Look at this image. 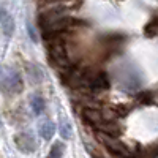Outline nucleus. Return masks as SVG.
Returning a JSON list of instances; mask_svg holds the SVG:
<instances>
[{
	"label": "nucleus",
	"instance_id": "nucleus-8",
	"mask_svg": "<svg viewBox=\"0 0 158 158\" xmlns=\"http://www.w3.org/2000/svg\"><path fill=\"white\" fill-rule=\"evenodd\" d=\"M60 135H62V138H65V139H70V138H71L73 130H71V125H70L68 120H62V123H60Z\"/></svg>",
	"mask_w": 158,
	"mask_h": 158
},
{
	"label": "nucleus",
	"instance_id": "nucleus-5",
	"mask_svg": "<svg viewBox=\"0 0 158 158\" xmlns=\"http://www.w3.org/2000/svg\"><path fill=\"white\" fill-rule=\"evenodd\" d=\"M30 106H32V111H33L35 115H41L44 112V109H46V101H44L43 97L35 95L30 100Z\"/></svg>",
	"mask_w": 158,
	"mask_h": 158
},
{
	"label": "nucleus",
	"instance_id": "nucleus-2",
	"mask_svg": "<svg viewBox=\"0 0 158 158\" xmlns=\"http://www.w3.org/2000/svg\"><path fill=\"white\" fill-rule=\"evenodd\" d=\"M22 87H24V84H22V79H21L19 73H13L0 82V90L3 94H19L22 90Z\"/></svg>",
	"mask_w": 158,
	"mask_h": 158
},
{
	"label": "nucleus",
	"instance_id": "nucleus-1",
	"mask_svg": "<svg viewBox=\"0 0 158 158\" xmlns=\"http://www.w3.org/2000/svg\"><path fill=\"white\" fill-rule=\"evenodd\" d=\"M97 138L114 156L131 158V150L128 149V146H125V144L122 141H118L115 136H111V135H106V133H101V131H97Z\"/></svg>",
	"mask_w": 158,
	"mask_h": 158
},
{
	"label": "nucleus",
	"instance_id": "nucleus-9",
	"mask_svg": "<svg viewBox=\"0 0 158 158\" xmlns=\"http://www.w3.org/2000/svg\"><path fill=\"white\" fill-rule=\"evenodd\" d=\"M27 32H29V35H30V38H32V41H33V43H36V35H35V29L32 27V25H29V27H27Z\"/></svg>",
	"mask_w": 158,
	"mask_h": 158
},
{
	"label": "nucleus",
	"instance_id": "nucleus-10",
	"mask_svg": "<svg viewBox=\"0 0 158 158\" xmlns=\"http://www.w3.org/2000/svg\"><path fill=\"white\" fill-rule=\"evenodd\" d=\"M5 16H6V11H5L2 6H0V22H2V19H3Z\"/></svg>",
	"mask_w": 158,
	"mask_h": 158
},
{
	"label": "nucleus",
	"instance_id": "nucleus-6",
	"mask_svg": "<svg viewBox=\"0 0 158 158\" xmlns=\"http://www.w3.org/2000/svg\"><path fill=\"white\" fill-rule=\"evenodd\" d=\"M2 27H3V33L6 36H11L13 30H15V21H13V18L6 13V16L2 19Z\"/></svg>",
	"mask_w": 158,
	"mask_h": 158
},
{
	"label": "nucleus",
	"instance_id": "nucleus-7",
	"mask_svg": "<svg viewBox=\"0 0 158 158\" xmlns=\"http://www.w3.org/2000/svg\"><path fill=\"white\" fill-rule=\"evenodd\" d=\"M63 150H65V147H63L62 142H54V144H52V147H51V150H49L48 158H62Z\"/></svg>",
	"mask_w": 158,
	"mask_h": 158
},
{
	"label": "nucleus",
	"instance_id": "nucleus-4",
	"mask_svg": "<svg viewBox=\"0 0 158 158\" xmlns=\"http://www.w3.org/2000/svg\"><path fill=\"white\" fill-rule=\"evenodd\" d=\"M54 131H56V125H54V122H51V120H44L41 125H40V136H41L43 139H46V141L52 139Z\"/></svg>",
	"mask_w": 158,
	"mask_h": 158
},
{
	"label": "nucleus",
	"instance_id": "nucleus-3",
	"mask_svg": "<svg viewBox=\"0 0 158 158\" xmlns=\"http://www.w3.org/2000/svg\"><path fill=\"white\" fill-rule=\"evenodd\" d=\"M15 144L24 153H32L36 149V142H35V139L30 133H18L15 136Z\"/></svg>",
	"mask_w": 158,
	"mask_h": 158
}]
</instances>
